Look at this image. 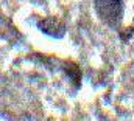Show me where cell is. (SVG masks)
I'll list each match as a JSON object with an SVG mask.
<instances>
[{
  "label": "cell",
  "instance_id": "cell-1",
  "mask_svg": "<svg viewBox=\"0 0 134 121\" xmlns=\"http://www.w3.org/2000/svg\"><path fill=\"white\" fill-rule=\"evenodd\" d=\"M94 6L100 20L111 27L119 28L123 19V2L122 0H94Z\"/></svg>",
  "mask_w": 134,
  "mask_h": 121
},
{
  "label": "cell",
  "instance_id": "cell-2",
  "mask_svg": "<svg viewBox=\"0 0 134 121\" xmlns=\"http://www.w3.org/2000/svg\"><path fill=\"white\" fill-rule=\"evenodd\" d=\"M39 30L42 33H45L50 37H63L66 34V25L63 23V20L56 19V17H47L44 20L39 22Z\"/></svg>",
  "mask_w": 134,
  "mask_h": 121
}]
</instances>
